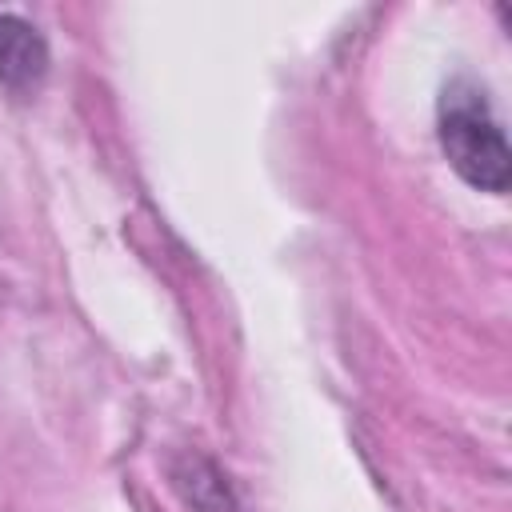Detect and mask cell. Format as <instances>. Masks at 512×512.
<instances>
[{
  "label": "cell",
  "mask_w": 512,
  "mask_h": 512,
  "mask_svg": "<svg viewBox=\"0 0 512 512\" xmlns=\"http://www.w3.org/2000/svg\"><path fill=\"white\" fill-rule=\"evenodd\" d=\"M48 72V44L44 36L20 20L0 12V84L12 92H32Z\"/></svg>",
  "instance_id": "7a4b0ae2"
},
{
  "label": "cell",
  "mask_w": 512,
  "mask_h": 512,
  "mask_svg": "<svg viewBox=\"0 0 512 512\" xmlns=\"http://www.w3.org/2000/svg\"><path fill=\"white\" fill-rule=\"evenodd\" d=\"M440 148L456 176L480 192H508L512 156L504 132L484 100V92L468 80H452L440 96Z\"/></svg>",
  "instance_id": "6da1fadb"
},
{
  "label": "cell",
  "mask_w": 512,
  "mask_h": 512,
  "mask_svg": "<svg viewBox=\"0 0 512 512\" xmlns=\"http://www.w3.org/2000/svg\"><path fill=\"white\" fill-rule=\"evenodd\" d=\"M168 476H172V488L180 492V500L192 512H236V496H232L224 472L208 456L184 452V456L172 460Z\"/></svg>",
  "instance_id": "3957f363"
}]
</instances>
